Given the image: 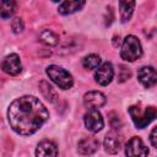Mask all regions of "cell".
Instances as JSON below:
<instances>
[{
	"mask_svg": "<svg viewBox=\"0 0 157 157\" xmlns=\"http://www.w3.org/2000/svg\"><path fill=\"white\" fill-rule=\"evenodd\" d=\"M142 55V47L137 37L129 34L125 37L120 49V56L126 61H135Z\"/></svg>",
	"mask_w": 157,
	"mask_h": 157,
	"instance_id": "obj_3",
	"label": "cell"
},
{
	"mask_svg": "<svg viewBox=\"0 0 157 157\" xmlns=\"http://www.w3.org/2000/svg\"><path fill=\"white\" fill-rule=\"evenodd\" d=\"M103 145H104L105 152H108L109 155H115L117 152H119L121 147V137L119 136L118 132L110 131L105 135Z\"/></svg>",
	"mask_w": 157,
	"mask_h": 157,
	"instance_id": "obj_11",
	"label": "cell"
},
{
	"mask_svg": "<svg viewBox=\"0 0 157 157\" xmlns=\"http://www.w3.org/2000/svg\"><path fill=\"white\" fill-rule=\"evenodd\" d=\"M99 147V141L93 137V136H88V137H83L82 140L78 141L77 144V150L81 155L83 156H90L93 155Z\"/></svg>",
	"mask_w": 157,
	"mask_h": 157,
	"instance_id": "obj_12",
	"label": "cell"
},
{
	"mask_svg": "<svg viewBox=\"0 0 157 157\" xmlns=\"http://www.w3.org/2000/svg\"><path fill=\"white\" fill-rule=\"evenodd\" d=\"M82 65L86 70L97 69L101 65V58L97 54H88L82 59Z\"/></svg>",
	"mask_w": 157,
	"mask_h": 157,
	"instance_id": "obj_18",
	"label": "cell"
},
{
	"mask_svg": "<svg viewBox=\"0 0 157 157\" xmlns=\"http://www.w3.org/2000/svg\"><path fill=\"white\" fill-rule=\"evenodd\" d=\"M137 78L144 87L150 88V87L155 86V83L157 81L156 70L152 66H142L137 71Z\"/></svg>",
	"mask_w": 157,
	"mask_h": 157,
	"instance_id": "obj_9",
	"label": "cell"
},
{
	"mask_svg": "<svg viewBox=\"0 0 157 157\" xmlns=\"http://www.w3.org/2000/svg\"><path fill=\"white\" fill-rule=\"evenodd\" d=\"M85 6V1H64L59 5V13L71 15L76 11H80Z\"/></svg>",
	"mask_w": 157,
	"mask_h": 157,
	"instance_id": "obj_14",
	"label": "cell"
},
{
	"mask_svg": "<svg viewBox=\"0 0 157 157\" xmlns=\"http://www.w3.org/2000/svg\"><path fill=\"white\" fill-rule=\"evenodd\" d=\"M129 114L137 129H144L146 128L157 115V110L153 105L148 107H141L140 104L137 105H131L129 107Z\"/></svg>",
	"mask_w": 157,
	"mask_h": 157,
	"instance_id": "obj_2",
	"label": "cell"
},
{
	"mask_svg": "<svg viewBox=\"0 0 157 157\" xmlns=\"http://www.w3.org/2000/svg\"><path fill=\"white\" fill-rule=\"evenodd\" d=\"M58 147L53 141L43 140L37 145L36 157H56Z\"/></svg>",
	"mask_w": 157,
	"mask_h": 157,
	"instance_id": "obj_13",
	"label": "cell"
},
{
	"mask_svg": "<svg viewBox=\"0 0 157 157\" xmlns=\"http://www.w3.org/2000/svg\"><path fill=\"white\" fill-rule=\"evenodd\" d=\"M1 69L4 72H6L7 75H12L16 76L22 71V64L20 60V56L15 53L7 55L1 64Z\"/></svg>",
	"mask_w": 157,
	"mask_h": 157,
	"instance_id": "obj_8",
	"label": "cell"
},
{
	"mask_svg": "<svg viewBox=\"0 0 157 157\" xmlns=\"http://www.w3.org/2000/svg\"><path fill=\"white\" fill-rule=\"evenodd\" d=\"M136 2L135 1H120L119 2V9H120V20L123 23L128 22L134 12Z\"/></svg>",
	"mask_w": 157,
	"mask_h": 157,
	"instance_id": "obj_15",
	"label": "cell"
},
{
	"mask_svg": "<svg viewBox=\"0 0 157 157\" xmlns=\"http://www.w3.org/2000/svg\"><path fill=\"white\" fill-rule=\"evenodd\" d=\"M16 7H17L16 1H12V0L1 1L0 2V17L1 18H10L15 13Z\"/></svg>",
	"mask_w": 157,
	"mask_h": 157,
	"instance_id": "obj_17",
	"label": "cell"
},
{
	"mask_svg": "<svg viewBox=\"0 0 157 157\" xmlns=\"http://www.w3.org/2000/svg\"><path fill=\"white\" fill-rule=\"evenodd\" d=\"M39 87H40V91H42V93L44 94V97H45L47 99L54 101L55 92L53 91V88H52V86H50V85H48L45 81H42V82H40V85H39Z\"/></svg>",
	"mask_w": 157,
	"mask_h": 157,
	"instance_id": "obj_19",
	"label": "cell"
},
{
	"mask_svg": "<svg viewBox=\"0 0 157 157\" xmlns=\"http://www.w3.org/2000/svg\"><path fill=\"white\" fill-rule=\"evenodd\" d=\"M156 134H157V128L155 126L150 134V141H151V145L153 147H157V141H156Z\"/></svg>",
	"mask_w": 157,
	"mask_h": 157,
	"instance_id": "obj_21",
	"label": "cell"
},
{
	"mask_svg": "<svg viewBox=\"0 0 157 157\" xmlns=\"http://www.w3.org/2000/svg\"><path fill=\"white\" fill-rule=\"evenodd\" d=\"M11 28L15 33H21L23 29H25V23H23V20L20 18V17H15L11 22Z\"/></svg>",
	"mask_w": 157,
	"mask_h": 157,
	"instance_id": "obj_20",
	"label": "cell"
},
{
	"mask_svg": "<svg viewBox=\"0 0 157 157\" xmlns=\"http://www.w3.org/2000/svg\"><path fill=\"white\" fill-rule=\"evenodd\" d=\"M47 75L49 78L61 90H69L74 85V78L69 71L58 65H50L47 67Z\"/></svg>",
	"mask_w": 157,
	"mask_h": 157,
	"instance_id": "obj_4",
	"label": "cell"
},
{
	"mask_svg": "<svg viewBox=\"0 0 157 157\" xmlns=\"http://www.w3.org/2000/svg\"><path fill=\"white\" fill-rule=\"evenodd\" d=\"M114 77V69L110 63H103L96 69L94 72V80L101 86H107L112 82Z\"/></svg>",
	"mask_w": 157,
	"mask_h": 157,
	"instance_id": "obj_7",
	"label": "cell"
},
{
	"mask_svg": "<svg viewBox=\"0 0 157 157\" xmlns=\"http://www.w3.org/2000/svg\"><path fill=\"white\" fill-rule=\"evenodd\" d=\"M126 157H147L148 148L139 136H132L125 145Z\"/></svg>",
	"mask_w": 157,
	"mask_h": 157,
	"instance_id": "obj_5",
	"label": "cell"
},
{
	"mask_svg": "<svg viewBox=\"0 0 157 157\" xmlns=\"http://www.w3.org/2000/svg\"><path fill=\"white\" fill-rule=\"evenodd\" d=\"M83 121H85L86 128L91 132H98L104 126L103 117L98 109H88V112L83 117Z\"/></svg>",
	"mask_w": 157,
	"mask_h": 157,
	"instance_id": "obj_6",
	"label": "cell"
},
{
	"mask_svg": "<svg viewBox=\"0 0 157 157\" xmlns=\"http://www.w3.org/2000/svg\"><path fill=\"white\" fill-rule=\"evenodd\" d=\"M49 119L45 105L33 96H22L11 102L7 120L11 129L20 135H32Z\"/></svg>",
	"mask_w": 157,
	"mask_h": 157,
	"instance_id": "obj_1",
	"label": "cell"
},
{
	"mask_svg": "<svg viewBox=\"0 0 157 157\" xmlns=\"http://www.w3.org/2000/svg\"><path fill=\"white\" fill-rule=\"evenodd\" d=\"M83 104L88 109H97L105 104V96L99 91H91L83 96Z\"/></svg>",
	"mask_w": 157,
	"mask_h": 157,
	"instance_id": "obj_10",
	"label": "cell"
},
{
	"mask_svg": "<svg viewBox=\"0 0 157 157\" xmlns=\"http://www.w3.org/2000/svg\"><path fill=\"white\" fill-rule=\"evenodd\" d=\"M39 40L42 43H44L45 45L54 47L59 43V36L56 33H54L53 31H50V29H43L39 33Z\"/></svg>",
	"mask_w": 157,
	"mask_h": 157,
	"instance_id": "obj_16",
	"label": "cell"
}]
</instances>
